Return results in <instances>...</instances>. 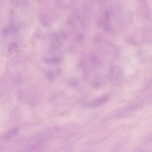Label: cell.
<instances>
[{"instance_id": "1", "label": "cell", "mask_w": 152, "mask_h": 152, "mask_svg": "<svg viewBox=\"0 0 152 152\" xmlns=\"http://www.w3.org/2000/svg\"><path fill=\"white\" fill-rule=\"evenodd\" d=\"M108 77L109 80L113 84L118 85L120 83L122 79V74L120 68L117 65L111 67L109 71Z\"/></svg>"}, {"instance_id": "2", "label": "cell", "mask_w": 152, "mask_h": 152, "mask_svg": "<svg viewBox=\"0 0 152 152\" xmlns=\"http://www.w3.org/2000/svg\"><path fill=\"white\" fill-rule=\"evenodd\" d=\"M109 97L107 95H103L88 104V107L91 108L96 107L104 104L108 99Z\"/></svg>"}, {"instance_id": "3", "label": "cell", "mask_w": 152, "mask_h": 152, "mask_svg": "<svg viewBox=\"0 0 152 152\" xmlns=\"http://www.w3.org/2000/svg\"><path fill=\"white\" fill-rule=\"evenodd\" d=\"M18 130L17 129H14L13 130H12L7 135L6 138L7 139L11 138V137H14L16 135L17 133Z\"/></svg>"}]
</instances>
